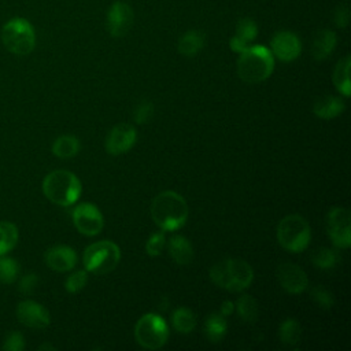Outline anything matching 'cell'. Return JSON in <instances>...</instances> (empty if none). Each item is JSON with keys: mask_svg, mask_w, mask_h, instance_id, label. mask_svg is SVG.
I'll return each instance as SVG.
<instances>
[{"mask_svg": "<svg viewBox=\"0 0 351 351\" xmlns=\"http://www.w3.org/2000/svg\"><path fill=\"white\" fill-rule=\"evenodd\" d=\"M333 21L336 23L337 27H347L348 22H350V8L347 4H339L335 10V14H333Z\"/></svg>", "mask_w": 351, "mask_h": 351, "instance_id": "cell-36", "label": "cell"}, {"mask_svg": "<svg viewBox=\"0 0 351 351\" xmlns=\"http://www.w3.org/2000/svg\"><path fill=\"white\" fill-rule=\"evenodd\" d=\"M81 181L69 170H53L43 180V192L52 203L69 207L81 196Z\"/></svg>", "mask_w": 351, "mask_h": 351, "instance_id": "cell-4", "label": "cell"}, {"mask_svg": "<svg viewBox=\"0 0 351 351\" xmlns=\"http://www.w3.org/2000/svg\"><path fill=\"white\" fill-rule=\"evenodd\" d=\"M47 266L55 271H69L77 263V254L69 245H55L45 252Z\"/></svg>", "mask_w": 351, "mask_h": 351, "instance_id": "cell-16", "label": "cell"}, {"mask_svg": "<svg viewBox=\"0 0 351 351\" xmlns=\"http://www.w3.org/2000/svg\"><path fill=\"white\" fill-rule=\"evenodd\" d=\"M169 254L176 263L189 265L193 259V247L186 237L176 234L169 240Z\"/></svg>", "mask_w": 351, "mask_h": 351, "instance_id": "cell-20", "label": "cell"}, {"mask_svg": "<svg viewBox=\"0 0 351 351\" xmlns=\"http://www.w3.org/2000/svg\"><path fill=\"white\" fill-rule=\"evenodd\" d=\"M277 240L280 245L287 251H304L311 240V229L308 222L299 214L285 215L278 222Z\"/></svg>", "mask_w": 351, "mask_h": 351, "instance_id": "cell-5", "label": "cell"}, {"mask_svg": "<svg viewBox=\"0 0 351 351\" xmlns=\"http://www.w3.org/2000/svg\"><path fill=\"white\" fill-rule=\"evenodd\" d=\"M154 114V104L149 100L140 101L133 112V118L136 123H147Z\"/></svg>", "mask_w": 351, "mask_h": 351, "instance_id": "cell-34", "label": "cell"}, {"mask_svg": "<svg viewBox=\"0 0 351 351\" xmlns=\"http://www.w3.org/2000/svg\"><path fill=\"white\" fill-rule=\"evenodd\" d=\"M151 217L162 230H176L188 219V204L180 193L163 191L151 203Z\"/></svg>", "mask_w": 351, "mask_h": 351, "instance_id": "cell-1", "label": "cell"}, {"mask_svg": "<svg viewBox=\"0 0 351 351\" xmlns=\"http://www.w3.org/2000/svg\"><path fill=\"white\" fill-rule=\"evenodd\" d=\"M233 310H234V303L230 302V300H225V302L221 304V308H219V311H221V314H222L223 317L230 315V314L233 313Z\"/></svg>", "mask_w": 351, "mask_h": 351, "instance_id": "cell-38", "label": "cell"}, {"mask_svg": "<svg viewBox=\"0 0 351 351\" xmlns=\"http://www.w3.org/2000/svg\"><path fill=\"white\" fill-rule=\"evenodd\" d=\"M270 52L281 62H292L302 52L300 38L293 32L280 30L270 40Z\"/></svg>", "mask_w": 351, "mask_h": 351, "instance_id": "cell-11", "label": "cell"}, {"mask_svg": "<svg viewBox=\"0 0 351 351\" xmlns=\"http://www.w3.org/2000/svg\"><path fill=\"white\" fill-rule=\"evenodd\" d=\"M1 41L14 55H29L36 47V32L25 18H12L1 29Z\"/></svg>", "mask_w": 351, "mask_h": 351, "instance_id": "cell-6", "label": "cell"}, {"mask_svg": "<svg viewBox=\"0 0 351 351\" xmlns=\"http://www.w3.org/2000/svg\"><path fill=\"white\" fill-rule=\"evenodd\" d=\"M346 110V103L341 97L325 95L318 97L313 104V112L322 119H332L339 117Z\"/></svg>", "mask_w": 351, "mask_h": 351, "instance_id": "cell-18", "label": "cell"}, {"mask_svg": "<svg viewBox=\"0 0 351 351\" xmlns=\"http://www.w3.org/2000/svg\"><path fill=\"white\" fill-rule=\"evenodd\" d=\"M38 350H55V347L52 344H41Z\"/></svg>", "mask_w": 351, "mask_h": 351, "instance_id": "cell-39", "label": "cell"}, {"mask_svg": "<svg viewBox=\"0 0 351 351\" xmlns=\"http://www.w3.org/2000/svg\"><path fill=\"white\" fill-rule=\"evenodd\" d=\"M134 14L130 5L123 1H115L107 11L106 27L112 37H123L133 26Z\"/></svg>", "mask_w": 351, "mask_h": 351, "instance_id": "cell-12", "label": "cell"}, {"mask_svg": "<svg viewBox=\"0 0 351 351\" xmlns=\"http://www.w3.org/2000/svg\"><path fill=\"white\" fill-rule=\"evenodd\" d=\"M37 282H38V277L34 273H30L22 277V280L19 281V291L22 293H32L33 289L37 287Z\"/></svg>", "mask_w": 351, "mask_h": 351, "instance_id": "cell-37", "label": "cell"}, {"mask_svg": "<svg viewBox=\"0 0 351 351\" xmlns=\"http://www.w3.org/2000/svg\"><path fill=\"white\" fill-rule=\"evenodd\" d=\"M234 308L239 314V317L248 324H254L258 319V314H259V308H258V303L256 300L251 296V295H241L236 303H234Z\"/></svg>", "mask_w": 351, "mask_h": 351, "instance_id": "cell-25", "label": "cell"}, {"mask_svg": "<svg viewBox=\"0 0 351 351\" xmlns=\"http://www.w3.org/2000/svg\"><path fill=\"white\" fill-rule=\"evenodd\" d=\"M210 278L223 289L240 292L252 282L254 270L250 263L243 259L228 258L211 266Z\"/></svg>", "mask_w": 351, "mask_h": 351, "instance_id": "cell-3", "label": "cell"}, {"mask_svg": "<svg viewBox=\"0 0 351 351\" xmlns=\"http://www.w3.org/2000/svg\"><path fill=\"white\" fill-rule=\"evenodd\" d=\"M52 154L60 159H69L75 156L81 149V143L75 136L64 134L58 137L52 144Z\"/></svg>", "mask_w": 351, "mask_h": 351, "instance_id": "cell-23", "label": "cell"}, {"mask_svg": "<svg viewBox=\"0 0 351 351\" xmlns=\"http://www.w3.org/2000/svg\"><path fill=\"white\" fill-rule=\"evenodd\" d=\"M73 223L85 236H96L101 232L104 219L101 211L92 203H80L73 210Z\"/></svg>", "mask_w": 351, "mask_h": 351, "instance_id": "cell-10", "label": "cell"}, {"mask_svg": "<svg viewBox=\"0 0 351 351\" xmlns=\"http://www.w3.org/2000/svg\"><path fill=\"white\" fill-rule=\"evenodd\" d=\"M350 67H351V58L350 55H346L341 58L335 70H333V84L337 88V90L344 95L346 97L350 96L351 93V84H350Z\"/></svg>", "mask_w": 351, "mask_h": 351, "instance_id": "cell-22", "label": "cell"}, {"mask_svg": "<svg viewBox=\"0 0 351 351\" xmlns=\"http://www.w3.org/2000/svg\"><path fill=\"white\" fill-rule=\"evenodd\" d=\"M274 70V56L263 45H250L240 52L237 59V74L248 84L267 80Z\"/></svg>", "mask_w": 351, "mask_h": 351, "instance_id": "cell-2", "label": "cell"}, {"mask_svg": "<svg viewBox=\"0 0 351 351\" xmlns=\"http://www.w3.org/2000/svg\"><path fill=\"white\" fill-rule=\"evenodd\" d=\"M119 259V247L110 240H101L88 245L82 255L85 270L93 274H106L114 270Z\"/></svg>", "mask_w": 351, "mask_h": 351, "instance_id": "cell-7", "label": "cell"}, {"mask_svg": "<svg viewBox=\"0 0 351 351\" xmlns=\"http://www.w3.org/2000/svg\"><path fill=\"white\" fill-rule=\"evenodd\" d=\"M19 273L18 262L5 255L0 256V282L12 284Z\"/></svg>", "mask_w": 351, "mask_h": 351, "instance_id": "cell-30", "label": "cell"}, {"mask_svg": "<svg viewBox=\"0 0 351 351\" xmlns=\"http://www.w3.org/2000/svg\"><path fill=\"white\" fill-rule=\"evenodd\" d=\"M228 330V324L221 313L210 314L204 321V333L211 343H218L223 339Z\"/></svg>", "mask_w": 351, "mask_h": 351, "instance_id": "cell-24", "label": "cell"}, {"mask_svg": "<svg viewBox=\"0 0 351 351\" xmlns=\"http://www.w3.org/2000/svg\"><path fill=\"white\" fill-rule=\"evenodd\" d=\"M171 322L177 332L189 333L196 326V317L189 308L178 307L171 314Z\"/></svg>", "mask_w": 351, "mask_h": 351, "instance_id": "cell-28", "label": "cell"}, {"mask_svg": "<svg viewBox=\"0 0 351 351\" xmlns=\"http://www.w3.org/2000/svg\"><path fill=\"white\" fill-rule=\"evenodd\" d=\"M258 36V26L251 18H241L237 25L233 37L229 41L230 49L234 52H243L251 45Z\"/></svg>", "mask_w": 351, "mask_h": 351, "instance_id": "cell-17", "label": "cell"}, {"mask_svg": "<svg viewBox=\"0 0 351 351\" xmlns=\"http://www.w3.org/2000/svg\"><path fill=\"white\" fill-rule=\"evenodd\" d=\"M3 350H7V351H22L25 348V339L22 336L21 332H10L4 341H3V346H1Z\"/></svg>", "mask_w": 351, "mask_h": 351, "instance_id": "cell-35", "label": "cell"}, {"mask_svg": "<svg viewBox=\"0 0 351 351\" xmlns=\"http://www.w3.org/2000/svg\"><path fill=\"white\" fill-rule=\"evenodd\" d=\"M18 228L10 221H0V256L5 255L18 243Z\"/></svg>", "mask_w": 351, "mask_h": 351, "instance_id": "cell-27", "label": "cell"}, {"mask_svg": "<svg viewBox=\"0 0 351 351\" xmlns=\"http://www.w3.org/2000/svg\"><path fill=\"white\" fill-rule=\"evenodd\" d=\"M278 335H280V340L282 344H285L288 347H295L300 341V337H302L300 324L293 318H288L281 322V325L278 328Z\"/></svg>", "mask_w": 351, "mask_h": 351, "instance_id": "cell-26", "label": "cell"}, {"mask_svg": "<svg viewBox=\"0 0 351 351\" xmlns=\"http://www.w3.org/2000/svg\"><path fill=\"white\" fill-rule=\"evenodd\" d=\"M339 261H340L339 252L328 247H321L315 250L311 255V262L314 263V266L319 269H332L339 263Z\"/></svg>", "mask_w": 351, "mask_h": 351, "instance_id": "cell-29", "label": "cell"}, {"mask_svg": "<svg viewBox=\"0 0 351 351\" xmlns=\"http://www.w3.org/2000/svg\"><path fill=\"white\" fill-rule=\"evenodd\" d=\"M86 281H88V271L86 270H77L66 278L64 288L70 293H75V292H80L85 287Z\"/></svg>", "mask_w": 351, "mask_h": 351, "instance_id": "cell-32", "label": "cell"}, {"mask_svg": "<svg viewBox=\"0 0 351 351\" xmlns=\"http://www.w3.org/2000/svg\"><path fill=\"white\" fill-rule=\"evenodd\" d=\"M326 230L335 247L346 250L351 245V214L346 207H333L326 214Z\"/></svg>", "mask_w": 351, "mask_h": 351, "instance_id": "cell-9", "label": "cell"}, {"mask_svg": "<svg viewBox=\"0 0 351 351\" xmlns=\"http://www.w3.org/2000/svg\"><path fill=\"white\" fill-rule=\"evenodd\" d=\"M337 43L336 33L329 29L319 30L311 44V55L315 60H324L326 59L335 49Z\"/></svg>", "mask_w": 351, "mask_h": 351, "instance_id": "cell-19", "label": "cell"}, {"mask_svg": "<svg viewBox=\"0 0 351 351\" xmlns=\"http://www.w3.org/2000/svg\"><path fill=\"white\" fill-rule=\"evenodd\" d=\"M136 341L147 350H158L163 347L169 337L166 321L154 313L144 314L134 326Z\"/></svg>", "mask_w": 351, "mask_h": 351, "instance_id": "cell-8", "label": "cell"}, {"mask_svg": "<svg viewBox=\"0 0 351 351\" xmlns=\"http://www.w3.org/2000/svg\"><path fill=\"white\" fill-rule=\"evenodd\" d=\"M310 296L315 302V304H318L319 307H322L325 310L332 308L333 304H335V298H333L332 292H329L326 288H324L321 285H317V287L311 288Z\"/></svg>", "mask_w": 351, "mask_h": 351, "instance_id": "cell-31", "label": "cell"}, {"mask_svg": "<svg viewBox=\"0 0 351 351\" xmlns=\"http://www.w3.org/2000/svg\"><path fill=\"white\" fill-rule=\"evenodd\" d=\"M280 285L289 293H302L307 289L308 278L304 270L293 262H282L277 267Z\"/></svg>", "mask_w": 351, "mask_h": 351, "instance_id": "cell-15", "label": "cell"}, {"mask_svg": "<svg viewBox=\"0 0 351 351\" xmlns=\"http://www.w3.org/2000/svg\"><path fill=\"white\" fill-rule=\"evenodd\" d=\"M163 247H165V233L156 232L148 237L145 243V252L149 256H158L162 252Z\"/></svg>", "mask_w": 351, "mask_h": 351, "instance_id": "cell-33", "label": "cell"}, {"mask_svg": "<svg viewBox=\"0 0 351 351\" xmlns=\"http://www.w3.org/2000/svg\"><path fill=\"white\" fill-rule=\"evenodd\" d=\"M137 140L136 128L130 123L115 125L106 137V151L110 155H121L128 152Z\"/></svg>", "mask_w": 351, "mask_h": 351, "instance_id": "cell-13", "label": "cell"}, {"mask_svg": "<svg viewBox=\"0 0 351 351\" xmlns=\"http://www.w3.org/2000/svg\"><path fill=\"white\" fill-rule=\"evenodd\" d=\"M206 44V34L202 30L192 29L184 33L177 44V49L184 56H195L197 52L202 51V48Z\"/></svg>", "mask_w": 351, "mask_h": 351, "instance_id": "cell-21", "label": "cell"}, {"mask_svg": "<svg viewBox=\"0 0 351 351\" xmlns=\"http://www.w3.org/2000/svg\"><path fill=\"white\" fill-rule=\"evenodd\" d=\"M18 321L32 329H44L51 322V315L48 310L34 302V300H22L16 307Z\"/></svg>", "mask_w": 351, "mask_h": 351, "instance_id": "cell-14", "label": "cell"}]
</instances>
